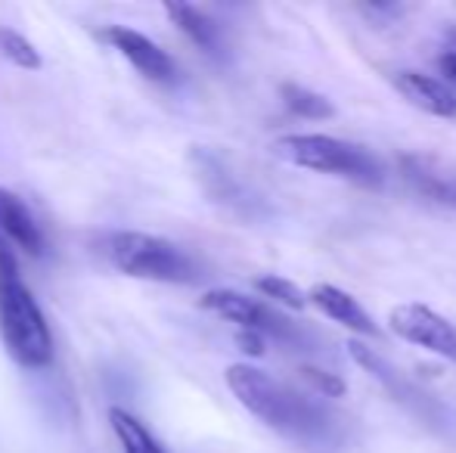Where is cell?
<instances>
[{"instance_id": "16", "label": "cell", "mask_w": 456, "mask_h": 453, "mask_svg": "<svg viewBox=\"0 0 456 453\" xmlns=\"http://www.w3.org/2000/svg\"><path fill=\"white\" fill-rule=\"evenodd\" d=\"M255 289H258L265 298H271L276 304H286V308H292V311H301L307 304L305 292H301L298 286L289 283V279H282V277H273V273L255 279Z\"/></svg>"}, {"instance_id": "1", "label": "cell", "mask_w": 456, "mask_h": 453, "mask_svg": "<svg viewBox=\"0 0 456 453\" xmlns=\"http://www.w3.org/2000/svg\"><path fill=\"white\" fill-rule=\"evenodd\" d=\"M227 388L255 419L301 448L323 450L342 444V419L330 407L301 392H292L252 363H233L227 369Z\"/></svg>"}, {"instance_id": "4", "label": "cell", "mask_w": 456, "mask_h": 453, "mask_svg": "<svg viewBox=\"0 0 456 453\" xmlns=\"http://www.w3.org/2000/svg\"><path fill=\"white\" fill-rule=\"evenodd\" d=\"M273 152L289 165L345 177L366 190H379L385 183V171L372 152L348 140L330 137V133H289L276 140Z\"/></svg>"}, {"instance_id": "8", "label": "cell", "mask_w": 456, "mask_h": 453, "mask_svg": "<svg viewBox=\"0 0 456 453\" xmlns=\"http://www.w3.org/2000/svg\"><path fill=\"white\" fill-rule=\"evenodd\" d=\"M0 242L25 258H44L47 255V236H44L37 218L25 206L22 196L0 187Z\"/></svg>"}, {"instance_id": "14", "label": "cell", "mask_w": 456, "mask_h": 453, "mask_svg": "<svg viewBox=\"0 0 456 453\" xmlns=\"http://www.w3.org/2000/svg\"><path fill=\"white\" fill-rule=\"evenodd\" d=\"M0 56L10 60L16 69H25V72H37L44 66L41 50L25 35H19L16 28H0Z\"/></svg>"}, {"instance_id": "15", "label": "cell", "mask_w": 456, "mask_h": 453, "mask_svg": "<svg viewBox=\"0 0 456 453\" xmlns=\"http://www.w3.org/2000/svg\"><path fill=\"white\" fill-rule=\"evenodd\" d=\"M282 100H286L289 109L295 115H301V118L320 121V118H332V115H336L330 100L307 91V87H298V85H282Z\"/></svg>"}, {"instance_id": "2", "label": "cell", "mask_w": 456, "mask_h": 453, "mask_svg": "<svg viewBox=\"0 0 456 453\" xmlns=\"http://www.w3.org/2000/svg\"><path fill=\"white\" fill-rule=\"evenodd\" d=\"M0 342L25 369H44L53 360V333L35 292L22 279L19 255L0 242Z\"/></svg>"}, {"instance_id": "5", "label": "cell", "mask_w": 456, "mask_h": 453, "mask_svg": "<svg viewBox=\"0 0 456 453\" xmlns=\"http://www.w3.org/2000/svg\"><path fill=\"white\" fill-rule=\"evenodd\" d=\"M202 304L205 311L217 314L221 320H230L240 327V333H255L261 339H276L282 344H292V348H305L307 344V336L305 329H298L292 320H286L282 314H276L273 308H267L265 302L258 298H248L242 292H233V289H211L202 295Z\"/></svg>"}, {"instance_id": "7", "label": "cell", "mask_w": 456, "mask_h": 453, "mask_svg": "<svg viewBox=\"0 0 456 453\" xmlns=\"http://www.w3.org/2000/svg\"><path fill=\"white\" fill-rule=\"evenodd\" d=\"M102 41L112 50H118L146 81H156V85H175L181 69H177L175 56L168 50L159 47L152 37H146L143 31L127 28V25H109L102 28Z\"/></svg>"}, {"instance_id": "12", "label": "cell", "mask_w": 456, "mask_h": 453, "mask_svg": "<svg viewBox=\"0 0 456 453\" xmlns=\"http://www.w3.org/2000/svg\"><path fill=\"white\" fill-rule=\"evenodd\" d=\"M165 12H168L171 22H175L199 50H205L208 56L221 60L224 35H221V25H217L208 12L199 10V6H192V4H165Z\"/></svg>"}, {"instance_id": "11", "label": "cell", "mask_w": 456, "mask_h": 453, "mask_svg": "<svg viewBox=\"0 0 456 453\" xmlns=\"http://www.w3.org/2000/svg\"><path fill=\"white\" fill-rule=\"evenodd\" d=\"M395 87L416 109L438 115V118H456V93L441 81L422 72H395Z\"/></svg>"}, {"instance_id": "17", "label": "cell", "mask_w": 456, "mask_h": 453, "mask_svg": "<svg viewBox=\"0 0 456 453\" xmlns=\"http://www.w3.org/2000/svg\"><path fill=\"white\" fill-rule=\"evenodd\" d=\"M305 379H307V382H314V385H317L323 394H332V398H338V394H345V382L338 379V376H330V373H326V369L305 367Z\"/></svg>"}, {"instance_id": "19", "label": "cell", "mask_w": 456, "mask_h": 453, "mask_svg": "<svg viewBox=\"0 0 456 453\" xmlns=\"http://www.w3.org/2000/svg\"><path fill=\"white\" fill-rule=\"evenodd\" d=\"M447 199H453V202H456V187H453V190H447Z\"/></svg>"}, {"instance_id": "9", "label": "cell", "mask_w": 456, "mask_h": 453, "mask_svg": "<svg viewBox=\"0 0 456 453\" xmlns=\"http://www.w3.org/2000/svg\"><path fill=\"white\" fill-rule=\"evenodd\" d=\"M192 165H196V174L202 181V187L208 190V196L221 206H227L236 214H252L255 208V196L246 193L240 181L224 168V162L208 150H196L192 152Z\"/></svg>"}, {"instance_id": "3", "label": "cell", "mask_w": 456, "mask_h": 453, "mask_svg": "<svg viewBox=\"0 0 456 453\" xmlns=\"http://www.w3.org/2000/svg\"><path fill=\"white\" fill-rule=\"evenodd\" d=\"M100 255L118 273L134 279H150V283L186 286L202 277L196 258L183 252L177 242L156 233H140V230H109V233H102Z\"/></svg>"}, {"instance_id": "13", "label": "cell", "mask_w": 456, "mask_h": 453, "mask_svg": "<svg viewBox=\"0 0 456 453\" xmlns=\"http://www.w3.org/2000/svg\"><path fill=\"white\" fill-rule=\"evenodd\" d=\"M109 423H112V432L121 444V453H168L159 444V438L152 435L134 413L121 410V407H112V410H109Z\"/></svg>"}, {"instance_id": "18", "label": "cell", "mask_w": 456, "mask_h": 453, "mask_svg": "<svg viewBox=\"0 0 456 453\" xmlns=\"http://www.w3.org/2000/svg\"><path fill=\"white\" fill-rule=\"evenodd\" d=\"M438 66H441V72L447 75V81H451V85H456V31H453L451 37H447L444 53L438 56Z\"/></svg>"}, {"instance_id": "6", "label": "cell", "mask_w": 456, "mask_h": 453, "mask_svg": "<svg viewBox=\"0 0 456 453\" xmlns=\"http://www.w3.org/2000/svg\"><path fill=\"white\" fill-rule=\"evenodd\" d=\"M391 333L401 336L403 342L416 344V348H426L432 354H441L447 360L456 363V327L447 317H441L438 311L426 308V304H397L391 311L388 320Z\"/></svg>"}, {"instance_id": "10", "label": "cell", "mask_w": 456, "mask_h": 453, "mask_svg": "<svg viewBox=\"0 0 456 453\" xmlns=\"http://www.w3.org/2000/svg\"><path fill=\"white\" fill-rule=\"evenodd\" d=\"M307 302L314 304V308L320 311V314H326L330 320L342 323V327H348L351 333L357 336H370V339H376L379 336V327L376 320H372L370 314L363 311V304L357 302L351 292L338 289V286H330V283H317L311 292H307Z\"/></svg>"}]
</instances>
